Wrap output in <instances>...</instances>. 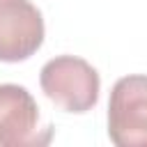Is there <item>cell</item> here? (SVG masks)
I'll return each mask as SVG.
<instances>
[{"mask_svg": "<svg viewBox=\"0 0 147 147\" xmlns=\"http://www.w3.org/2000/svg\"><path fill=\"white\" fill-rule=\"evenodd\" d=\"M41 92L67 113H87L96 106L101 78L96 69L76 55H57L41 67Z\"/></svg>", "mask_w": 147, "mask_h": 147, "instance_id": "cell-1", "label": "cell"}, {"mask_svg": "<svg viewBox=\"0 0 147 147\" xmlns=\"http://www.w3.org/2000/svg\"><path fill=\"white\" fill-rule=\"evenodd\" d=\"M108 138L117 147H147V76L119 78L108 101Z\"/></svg>", "mask_w": 147, "mask_h": 147, "instance_id": "cell-2", "label": "cell"}, {"mask_svg": "<svg viewBox=\"0 0 147 147\" xmlns=\"http://www.w3.org/2000/svg\"><path fill=\"white\" fill-rule=\"evenodd\" d=\"M53 129L39 126V106L34 96L14 83L0 85V147L46 145Z\"/></svg>", "mask_w": 147, "mask_h": 147, "instance_id": "cell-3", "label": "cell"}, {"mask_svg": "<svg viewBox=\"0 0 147 147\" xmlns=\"http://www.w3.org/2000/svg\"><path fill=\"white\" fill-rule=\"evenodd\" d=\"M41 44V11L30 0H0V62H23Z\"/></svg>", "mask_w": 147, "mask_h": 147, "instance_id": "cell-4", "label": "cell"}]
</instances>
